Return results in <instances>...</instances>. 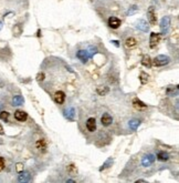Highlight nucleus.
Listing matches in <instances>:
<instances>
[{
	"instance_id": "1",
	"label": "nucleus",
	"mask_w": 179,
	"mask_h": 183,
	"mask_svg": "<svg viewBox=\"0 0 179 183\" xmlns=\"http://www.w3.org/2000/svg\"><path fill=\"white\" fill-rule=\"evenodd\" d=\"M170 62V58L167 56H164V54H160V56H157L153 61H152V63L156 67H164L168 64Z\"/></svg>"
},
{
	"instance_id": "2",
	"label": "nucleus",
	"mask_w": 179,
	"mask_h": 183,
	"mask_svg": "<svg viewBox=\"0 0 179 183\" xmlns=\"http://www.w3.org/2000/svg\"><path fill=\"white\" fill-rule=\"evenodd\" d=\"M77 57L82 61V62H83V63H85L90 58H92L93 54L87 50H79L77 53Z\"/></svg>"
},
{
	"instance_id": "3",
	"label": "nucleus",
	"mask_w": 179,
	"mask_h": 183,
	"mask_svg": "<svg viewBox=\"0 0 179 183\" xmlns=\"http://www.w3.org/2000/svg\"><path fill=\"white\" fill-rule=\"evenodd\" d=\"M147 18L150 24H153V26L156 24V22H157V17H156V12H155L154 7H149V9L147 10Z\"/></svg>"
},
{
	"instance_id": "4",
	"label": "nucleus",
	"mask_w": 179,
	"mask_h": 183,
	"mask_svg": "<svg viewBox=\"0 0 179 183\" xmlns=\"http://www.w3.org/2000/svg\"><path fill=\"white\" fill-rule=\"evenodd\" d=\"M155 160H156V157L154 155V154H148V155L143 158L142 164L144 165V167H149V165L153 164Z\"/></svg>"
},
{
	"instance_id": "5",
	"label": "nucleus",
	"mask_w": 179,
	"mask_h": 183,
	"mask_svg": "<svg viewBox=\"0 0 179 183\" xmlns=\"http://www.w3.org/2000/svg\"><path fill=\"white\" fill-rule=\"evenodd\" d=\"M159 40H160V35H159V33H155V32L150 33V38H149L150 48H155L156 45L159 42Z\"/></svg>"
},
{
	"instance_id": "6",
	"label": "nucleus",
	"mask_w": 179,
	"mask_h": 183,
	"mask_svg": "<svg viewBox=\"0 0 179 183\" xmlns=\"http://www.w3.org/2000/svg\"><path fill=\"white\" fill-rule=\"evenodd\" d=\"M101 122H102V124L104 127H108V125L112 124V122H113V118L110 113H104L101 117Z\"/></svg>"
},
{
	"instance_id": "7",
	"label": "nucleus",
	"mask_w": 179,
	"mask_h": 183,
	"mask_svg": "<svg viewBox=\"0 0 179 183\" xmlns=\"http://www.w3.org/2000/svg\"><path fill=\"white\" fill-rule=\"evenodd\" d=\"M121 20L119 18H116V17H111V18L108 19V26L113 28V29H117L121 27Z\"/></svg>"
},
{
	"instance_id": "8",
	"label": "nucleus",
	"mask_w": 179,
	"mask_h": 183,
	"mask_svg": "<svg viewBox=\"0 0 179 183\" xmlns=\"http://www.w3.org/2000/svg\"><path fill=\"white\" fill-rule=\"evenodd\" d=\"M65 100V93L63 91H56L54 93V101H56L58 104H62Z\"/></svg>"
},
{
	"instance_id": "9",
	"label": "nucleus",
	"mask_w": 179,
	"mask_h": 183,
	"mask_svg": "<svg viewBox=\"0 0 179 183\" xmlns=\"http://www.w3.org/2000/svg\"><path fill=\"white\" fill-rule=\"evenodd\" d=\"M86 128L90 132H94L96 130V120H95V118H89L87 119Z\"/></svg>"
},
{
	"instance_id": "10",
	"label": "nucleus",
	"mask_w": 179,
	"mask_h": 183,
	"mask_svg": "<svg viewBox=\"0 0 179 183\" xmlns=\"http://www.w3.org/2000/svg\"><path fill=\"white\" fill-rule=\"evenodd\" d=\"M15 118H16V120H18V121L23 122V121H26L27 118H28V114L24 111H21V110H17V111L15 112Z\"/></svg>"
},
{
	"instance_id": "11",
	"label": "nucleus",
	"mask_w": 179,
	"mask_h": 183,
	"mask_svg": "<svg viewBox=\"0 0 179 183\" xmlns=\"http://www.w3.org/2000/svg\"><path fill=\"white\" fill-rule=\"evenodd\" d=\"M64 117L68 120H71V121L74 120V118H75V110H74V108H72V107L68 108V109L64 111Z\"/></svg>"
},
{
	"instance_id": "12",
	"label": "nucleus",
	"mask_w": 179,
	"mask_h": 183,
	"mask_svg": "<svg viewBox=\"0 0 179 183\" xmlns=\"http://www.w3.org/2000/svg\"><path fill=\"white\" fill-rule=\"evenodd\" d=\"M35 146H37V149H39L40 151H45V150H47V148H48L47 141L43 140V139H40V140L37 141Z\"/></svg>"
},
{
	"instance_id": "13",
	"label": "nucleus",
	"mask_w": 179,
	"mask_h": 183,
	"mask_svg": "<svg viewBox=\"0 0 179 183\" xmlns=\"http://www.w3.org/2000/svg\"><path fill=\"white\" fill-rule=\"evenodd\" d=\"M169 24H170V18H169V17H164L160 21V29L163 30V31L164 30L166 31L167 28L169 27Z\"/></svg>"
},
{
	"instance_id": "14",
	"label": "nucleus",
	"mask_w": 179,
	"mask_h": 183,
	"mask_svg": "<svg viewBox=\"0 0 179 183\" xmlns=\"http://www.w3.org/2000/svg\"><path fill=\"white\" fill-rule=\"evenodd\" d=\"M133 106L138 110L146 109V108H147V106H146L144 102H142L140 100H138V99H134V100H133Z\"/></svg>"
},
{
	"instance_id": "15",
	"label": "nucleus",
	"mask_w": 179,
	"mask_h": 183,
	"mask_svg": "<svg viewBox=\"0 0 179 183\" xmlns=\"http://www.w3.org/2000/svg\"><path fill=\"white\" fill-rule=\"evenodd\" d=\"M137 28L139 30H142V31L146 32L148 31V26H147V22L145 21V20H143V19H140V20H138V22H137Z\"/></svg>"
},
{
	"instance_id": "16",
	"label": "nucleus",
	"mask_w": 179,
	"mask_h": 183,
	"mask_svg": "<svg viewBox=\"0 0 179 183\" xmlns=\"http://www.w3.org/2000/svg\"><path fill=\"white\" fill-rule=\"evenodd\" d=\"M24 102V99L21 96H15L12 99V104L13 106H21Z\"/></svg>"
},
{
	"instance_id": "17",
	"label": "nucleus",
	"mask_w": 179,
	"mask_h": 183,
	"mask_svg": "<svg viewBox=\"0 0 179 183\" xmlns=\"http://www.w3.org/2000/svg\"><path fill=\"white\" fill-rule=\"evenodd\" d=\"M139 124H140V121H139V120H137V119L131 120V121H129V123H128L129 128H131L132 130H136L137 128L139 127Z\"/></svg>"
},
{
	"instance_id": "18",
	"label": "nucleus",
	"mask_w": 179,
	"mask_h": 183,
	"mask_svg": "<svg viewBox=\"0 0 179 183\" xmlns=\"http://www.w3.org/2000/svg\"><path fill=\"white\" fill-rule=\"evenodd\" d=\"M157 159L159 160V161H167V160L169 159V155H168V153H166L165 151H160L157 153Z\"/></svg>"
},
{
	"instance_id": "19",
	"label": "nucleus",
	"mask_w": 179,
	"mask_h": 183,
	"mask_svg": "<svg viewBox=\"0 0 179 183\" xmlns=\"http://www.w3.org/2000/svg\"><path fill=\"white\" fill-rule=\"evenodd\" d=\"M125 45H126L127 48H133L137 45V41L134 38H127L126 41H125Z\"/></svg>"
},
{
	"instance_id": "20",
	"label": "nucleus",
	"mask_w": 179,
	"mask_h": 183,
	"mask_svg": "<svg viewBox=\"0 0 179 183\" xmlns=\"http://www.w3.org/2000/svg\"><path fill=\"white\" fill-rule=\"evenodd\" d=\"M142 63H143V66L147 67V68H150V67H152V60H150L149 56H144V57H143Z\"/></svg>"
},
{
	"instance_id": "21",
	"label": "nucleus",
	"mask_w": 179,
	"mask_h": 183,
	"mask_svg": "<svg viewBox=\"0 0 179 183\" xmlns=\"http://www.w3.org/2000/svg\"><path fill=\"white\" fill-rule=\"evenodd\" d=\"M29 179H30L29 172H23L19 175V181H20V182H27V181H29Z\"/></svg>"
},
{
	"instance_id": "22",
	"label": "nucleus",
	"mask_w": 179,
	"mask_h": 183,
	"mask_svg": "<svg viewBox=\"0 0 179 183\" xmlns=\"http://www.w3.org/2000/svg\"><path fill=\"white\" fill-rule=\"evenodd\" d=\"M98 93L100 96H105L106 93L108 92V88L107 87H98Z\"/></svg>"
},
{
	"instance_id": "23",
	"label": "nucleus",
	"mask_w": 179,
	"mask_h": 183,
	"mask_svg": "<svg viewBox=\"0 0 179 183\" xmlns=\"http://www.w3.org/2000/svg\"><path fill=\"white\" fill-rule=\"evenodd\" d=\"M9 115H10V113H9V112H7V111H1V112H0V119L3 120V121H6V122L8 121Z\"/></svg>"
},
{
	"instance_id": "24",
	"label": "nucleus",
	"mask_w": 179,
	"mask_h": 183,
	"mask_svg": "<svg viewBox=\"0 0 179 183\" xmlns=\"http://www.w3.org/2000/svg\"><path fill=\"white\" fill-rule=\"evenodd\" d=\"M147 81H148V74H146L145 72H142L140 73V82H142V85L147 83Z\"/></svg>"
},
{
	"instance_id": "25",
	"label": "nucleus",
	"mask_w": 179,
	"mask_h": 183,
	"mask_svg": "<svg viewBox=\"0 0 179 183\" xmlns=\"http://www.w3.org/2000/svg\"><path fill=\"white\" fill-rule=\"evenodd\" d=\"M112 163H113V159H112V158H108V159L106 160L105 163L102 165V168L100 169V171H102V170H104V169H106V168H108V165L112 164Z\"/></svg>"
},
{
	"instance_id": "26",
	"label": "nucleus",
	"mask_w": 179,
	"mask_h": 183,
	"mask_svg": "<svg viewBox=\"0 0 179 183\" xmlns=\"http://www.w3.org/2000/svg\"><path fill=\"white\" fill-rule=\"evenodd\" d=\"M136 11H138V7H137V6H133V7H131V9L127 11V15H128V16H132Z\"/></svg>"
},
{
	"instance_id": "27",
	"label": "nucleus",
	"mask_w": 179,
	"mask_h": 183,
	"mask_svg": "<svg viewBox=\"0 0 179 183\" xmlns=\"http://www.w3.org/2000/svg\"><path fill=\"white\" fill-rule=\"evenodd\" d=\"M177 93H178V88H175V94H177ZM167 94H168V96H174V90H173V89H171V88H168V89H167Z\"/></svg>"
},
{
	"instance_id": "28",
	"label": "nucleus",
	"mask_w": 179,
	"mask_h": 183,
	"mask_svg": "<svg viewBox=\"0 0 179 183\" xmlns=\"http://www.w3.org/2000/svg\"><path fill=\"white\" fill-rule=\"evenodd\" d=\"M5 165H6V163H5V159L3 158H1L0 157V172L5 169Z\"/></svg>"
},
{
	"instance_id": "29",
	"label": "nucleus",
	"mask_w": 179,
	"mask_h": 183,
	"mask_svg": "<svg viewBox=\"0 0 179 183\" xmlns=\"http://www.w3.org/2000/svg\"><path fill=\"white\" fill-rule=\"evenodd\" d=\"M16 170L18 171V172H22V171H23V164H22V163H18Z\"/></svg>"
},
{
	"instance_id": "30",
	"label": "nucleus",
	"mask_w": 179,
	"mask_h": 183,
	"mask_svg": "<svg viewBox=\"0 0 179 183\" xmlns=\"http://www.w3.org/2000/svg\"><path fill=\"white\" fill-rule=\"evenodd\" d=\"M43 79H44V74H43V73H41V74H38V81H40V80H41V81H42Z\"/></svg>"
},
{
	"instance_id": "31",
	"label": "nucleus",
	"mask_w": 179,
	"mask_h": 183,
	"mask_svg": "<svg viewBox=\"0 0 179 183\" xmlns=\"http://www.w3.org/2000/svg\"><path fill=\"white\" fill-rule=\"evenodd\" d=\"M0 134H3V128L1 124H0Z\"/></svg>"
},
{
	"instance_id": "32",
	"label": "nucleus",
	"mask_w": 179,
	"mask_h": 183,
	"mask_svg": "<svg viewBox=\"0 0 179 183\" xmlns=\"http://www.w3.org/2000/svg\"><path fill=\"white\" fill-rule=\"evenodd\" d=\"M112 42H113V43H114V45H115V46H116V47H119V43H117V42H119V41H116V40H114V41H112Z\"/></svg>"
},
{
	"instance_id": "33",
	"label": "nucleus",
	"mask_w": 179,
	"mask_h": 183,
	"mask_svg": "<svg viewBox=\"0 0 179 183\" xmlns=\"http://www.w3.org/2000/svg\"><path fill=\"white\" fill-rule=\"evenodd\" d=\"M65 182L66 183H75V181H74V180H66Z\"/></svg>"
},
{
	"instance_id": "34",
	"label": "nucleus",
	"mask_w": 179,
	"mask_h": 183,
	"mask_svg": "<svg viewBox=\"0 0 179 183\" xmlns=\"http://www.w3.org/2000/svg\"><path fill=\"white\" fill-rule=\"evenodd\" d=\"M136 182H139V183H145L146 181H145V180H137Z\"/></svg>"
},
{
	"instance_id": "35",
	"label": "nucleus",
	"mask_w": 179,
	"mask_h": 183,
	"mask_svg": "<svg viewBox=\"0 0 179 183\" xmlns=\"http://www.w3.org/2000/svg\"><path fill=\"white\" fill-rule=\"evenodd\" d=\"M1 107H2V104H1V103H0V108H1Z\"/></svg>"
}]
</instances>
